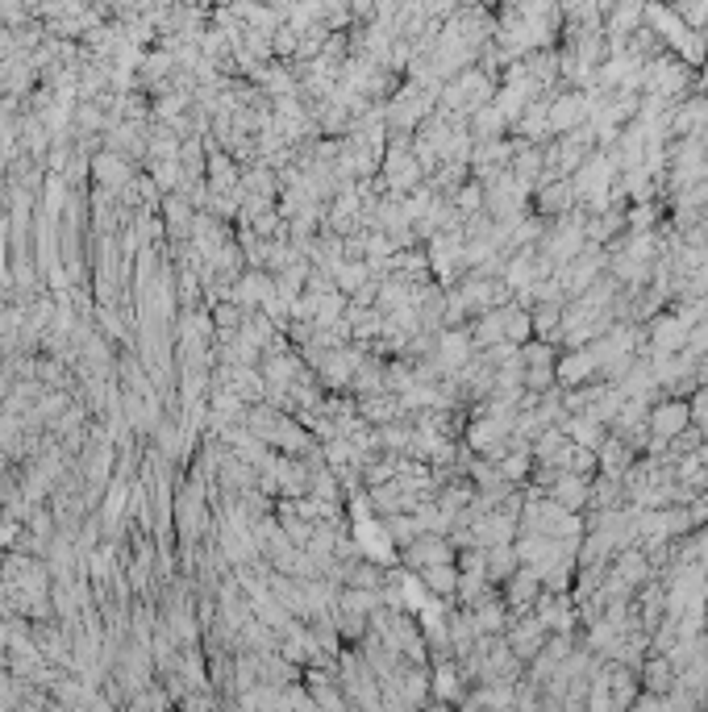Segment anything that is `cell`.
Instances as JSON below:
<instances>
[{
	"label": "cell",
	"instance_id": "6da1fadb",
	"mask_svg": "<svg viewBox=\"0 0 708 712\" xmlns=\"http://www.w3.org/2000/svg\"><path fill=\"white\" fill-rule=\"evenodd\" d=\"M438 109V88L417 84V80H404L392 88V96L384 100V121H388V134H413L417 125Z\"/></svg>",
	"mask_w": 708,
	"mask_h": 712
},
{
	"label": "cell",
	"instance_id": "7a4b0ae2",
	"mask_svg": "<svg viewBox=\"0 0 708 712\" xmlns=\"http://www.w3.org/2000/svg\"><path fill=\"white\" fill-rule=\"evenodd\" d=\"M700 80V71L692 63H684L675 55V50H663V55H654L642 63V96H663V100H679L688 96Z\"/></svg>",
	"mask_w": 708,
	"mask_h": 712
},
{
	"label": "cell",
	"instance_id": "3957f363",
	"mask_svg": "<svg viewBox=\"0 0 708 712\" xmlns=\"http://www.w3.org/2000/svg\"><path fill=\"white\" fill-rule=\"evenodd\" d=\"M338 688L346 692L350 708H384V692H379V679L375 671L367 667V658L354 650H338Z\"/></svg>",
	"mask_w": 708,
	"mask_h": 712
},
{
	"label": "cell",
	"instance_id": "277c9868",
	"mask_svg": "<svg viewBox=\"0 0 708 712\" xmlns=\"http://www.w3.org/2000/svg\"><path fill=\"white\" fill-rule=\"evenodd\" d=\"M454 554H459V550L450 546L446 533L421 529L409 546H400V563L409 567V571H421V567H434V563H454Z\"/></svg>",
	"mask_w": 708,
	"mask_h": 712
},
{
	"label": "cell",
	"instance_id": "5b68a950",
	"mask_svg": "<svg viewBox=\"0 0 708 712\" xmlns=\"http://www.w3.org/2000/svg\"><path fill=\"white\" fill-rule=\"evenodd\" d=\"M646 25V0H613L604 9V38H609V55L625 46V38Z\"/></svg>",
	"mask_w": 708,
	"mask_h": 712
},
{
	"label": "cell",
	"instance_id": "8992f818",
	"mask_svg": "<svg viewBox=\"0 0 708 712\" xmlns=\"http://www.w3.org/2000/svg\"><path fill=\"white\" fill-rule=\"evenodd\" d=\"M650 438L659 442H671L675 434H684V429L692 425V413H688V400L684 396H659L650 404Z\"/></svg>",
	"mask_w": 708,
	"mask_h": 712
},
{
	"label": "cell",
	"instance_id": "52a82bcc",
	"mask_svg": "<svg viewBox=\"0 0 708 712\" xmlns=\"http://www.w3.org/2000/svg\"><path fill=\"white\" fill-rule=\"evenodd\" d=\"M684 342H688V325L671 309H663L646 321V346L638 354H675V350H684Z\"/></svg>",
	"mask_w": 708,
	"mask_h": 712
},
{
	"label": "cell",
	"instance_id": "ba28073f",
	"mask_svg": "<svg viewBox=\"0 0 708 712\" xmlns=\"http://www.w3.org/2000/svg\"><path fill=\"white\" fill-rule=\"evenodd\" d=\"M538 596H542V575L525 563L500 583V600L509 604V613H534Z\"/></svg>",
	"mask_w": 708,
	"mask_h": 712
},
{
	"label": "cell",
	"instance_id": "9c48e42d",
	"mask_svg": "<svg viewBox=\"0 0 708 712\" xmlns=\"http://www.w3.org/2000/svg\"><path fill=\"white\" fill-rule=\"evenodd\" d=\"M588 121V92L584 88H563L550 96V134L559 138L567 130H575V125Z\"/></svg>",
	"mask_w": 708,
	"mask_h": 712
},
{
	"label": "cell",
	"instance_id": "30bf717a",
	"mask_svg": "<svg viewBox=\"0 0 708 712\" xmlns=\"http://www.w3.org/2000/svg\"><path fill=\"white\" fill-rule=\"evenodd\" d=\"M554 375H559L563 388H579V384H592V379H600V367H596L592 346L559 350V359H554Z\"/></svg>",
	"mask_w": 708,
	"mask_h": 712
},
{
	"label": "cell",
	"instance_id": "8fae6325",
	"mask_svg": "<svg viewBox=\"0 0 708 712\" xmlns=\"http://www.w3.org/2000/svg\"><path fill=\"white\" fill-rule=\"evenodd\" d=\"M546 633H550V629H546L534 613H513V617H509V629H504V642L513 646V654L521 658V663H529V658L542 650Z\"/></svg>",
	"mask_w": 708,
	"mask_h": 712
},
{
	"label": "cell",
	"instance_id": "7c38bea8",
	"mask_svg": "<svg viewBox=\"0 0 708 712\" xmlns=\"http://www.w3.org/2000/svg\"><path fill=\"white\" fill-rule=\"evenodd\" d=\"M546 496H550V500H559L563 508H571V513H584V508H588V496H592V475L559 471V475L550 479Z\"/></svg>",
	"mask_w": 708,
	"mask_h": 712
},
{
	"label": "cell",
	"instance_id": "4fadbf2b",
	"mask_svg": "<svg viewBox=\"0 0 708 712\" xmlns=\"http://www.w3.org/2000/svg\"><path fill=\"white\" fill-rule=\"evenodd\" d=\"M513 138H525V142H538L546 146L554 134H550V96H534L525 105V113L513 121Z\"/></svg>",
	"mask_w": 708,
	"mask_h": 712
},
{
	"label": "cell",
	"instance_id": "5bb4252c",
	"mask_svg": "<svg viewBox=\"0 0 708 712\" xmlns=\"http://www.w3.org/2000/svg\"><path fill=\"white\" fill-rule=\"evenodd\" d=\"M513 159V138L504 134V138H488V142H475L471 146V175L479 180V175H488V171H500V167H509Z\"/></svg>",
	"mask_w": 708,
	"mask_h": 712
},
{
	"label": "cell",
	"instance_id": "9a60e30c",
	"mask_svg": "<svg viewBox=\"0 0 708 712\" xmlns=\"http://www.w3.org/2000/svg\"><path fill=\"white\" fill-rule=\"evenodd\" d=\"M621 230H625V209H621V205H609V209L584 213V234H588V242L609 246V242H613Z\"/></svg>",
	"mask_w": 708,
	"mask_h": 712
},
{
	"label": "cell",
	"instance_id": "2e32d148",
	"mask_svg": "<svg viewBox=\"0 0 708 712\" xmlns=\"http://www.w3.org/2000/svg\"><path fill=\"white\" fill-rule=\"evenodd\" d=\"M559 425L567 429V438H571L575 446H588V450H600V442L609 438V425L596 421L592 413H567Z\"/></svg>",
	"mask_w": 708,
	"mask_h": 712
},
{
	"label": "cell",
	"instance_id": "e0dca14e",
	"mask_svg": "<svg viewBox=\"0 0 708 712\" xmlns=\"http://www.w3.org/2000/svg\"><path fill=\"white\" fill-rule=\"evenodd\" d=\"M634 459H638V450L629 446L625 438H617V434H609V438L600 442V450H596L600 471H609V475H625L629 467H634Z\"/></svg>",
	"mask_w": 708,
	"mask_h": 712
},
{
	"label": "cell",
	"instance_id": "ac0fdd59",
	"mask_svg": "<svg viewBox=\"0 0 708 712\" xmlns=\"http://www.w3.org/2000/svg\"><path fill=\"white\" fill-rule=\"evenodd\" d=\"M467 130H471L475 142H488V138H504V134H509V121H504V113L488 100V105H479L475 113H467Z\"/></svg>",
	"mask_w": 708,
	"mask_h": 712
},
{
	"label": "cell",
	"instance_id": "d6986e66",
	"mask_svg": "<svg viewBox=\"0 0 708 712\" xmlns=\"http://www.w3.org/2000/svg\"><path fill=\"white\" fill-rule=\"evenodd\" d=\"M638 679H642V688H646V692H659V696H663V692L671 688V683H675V667H671V658L650 650V654H646V663L638 667Z\"/></svg>",
	"mask_w": 708,
	"mask_h": 712
},
{
	"label": "cell",
	"instance_id": "ffe728a7",
	"mask_svg": "<svg viewBox=\"0 0 708 712\" xmlns=\"http://www.w3.org/2000/svg\"><path fill=\"white\" fill-rule=\"evenodd\" d=\"M484 554H488L484 575L496 583V588H500V583H504V579H509V575L521 567V558H517V546H513V542H496V546H484Z\"/></svg>",
	"mask_w": 708,
	"mask_h": 712
},
{
	"label": "cell",
	"instance_id": "44dd1931",
	"mask_svg": "<svg viewBox=\"0 0 708 712\" xmlns=\"http://www.w3.org/2000/svg\"><path fill=\"white\" fill-rule=\"evenodd\" d=\"M417 575L438 600H454V592H459V563H434V567H421Z\"/></svg>",
	"mask_w": 708,
	"mask_h": 712
},
{
	"label": "cell",
	"instance_id": "7402d4cb",
	"mask_svg": "<svg viewBox=\"0 0 708 712\" xmlns=\"http://www.w3.org/2000/svg\"><path fill=\"white\" fill-rule=\"evenodd\" d=\"M509 604H504L500 596L496 600H484V604H475L471 608V621H475V633H504L509 629Z\"/></svg>",
	"mask_w": 708,
	"mask_h": 712
},
{
	"label": "cell",
	"instance_id": "603a6c76",
	"mask_svg": "<svg viewBox=\"0 0 708 712\" xmlns=\"http://www.w3.org/2000/svg\"><path fill=\"white\" fill-rule=\"evenodd\" d=\"M384 529H388V542H392V546H409L417 533H421V521H417V513H388V517H384Z\"/></svg>",
	"mask_w": 708,
	"mask_h": 712
},
{
	"label": "cell",
	"instance_id": "cb8c5ba5",
	"mask_svg": "<svg viewBox=\"0 0 708 712\" xmlns=\"http://www.w3.org/2000/svg\"><path fill=\"white\" fill-rule=\"evenodd\" d=\"M684 350L692 354L696 363H704V359H708V317H704V321H696V325L688 329V342H684Z\"/></svg>",
	"mask_w": 708,
	"mask_h": 712
},
{
	"label": "cell",
	"instance_id": "d4e9b609",
	"mask_svg": "<svg viewBox=\"0 0 708 712\" xmlns=\"http://www.w3.org/2000/svg\"><path fill=\"white\" fill-rule=\"evenodd\" d=\"M525 388L550 392V388H559V375H554V367H525Z\"/></svg>",
	"mask_w": 708,
	"mask_h": 712
},
{
	"label": "cell",
	"instance_id": "484cf974",
	"mask_svg": "<svg viewBox=\"0 0 708 712\" xmlns=\"http://www.w3.org/2000/svg\"><path fill=\"white\" fill-rule=\"evenodd\" d=\"M567 471H575V475H596V471H600V463H596V450H588V446H575V450H571V459H567Z\"/></svg>",
	"mask_w": 708,
	"mask_h": 712
},
{
	"label": "cell",
	"instance_id": "4316f807",
	"mask_svg": "<svg viewBox=\"0 0 708 712\" xmlns=\"http://www.w3.org/2000/svg\"><path fill=\"white\" fill-rule=\"evenodd\" d=\"M688 413H692V425H708V388H696L692 396H688Z\"/></svg>",
	"mask_w": 708,
	"mask_h": 712
}]
</instances>
